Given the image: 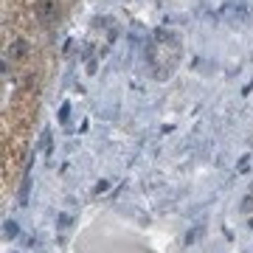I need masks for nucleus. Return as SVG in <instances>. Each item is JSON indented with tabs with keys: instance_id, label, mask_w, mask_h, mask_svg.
I'll return each mask as SVG.
<instances>
[{
	"instance_id": "6e6552de",
	"label": "nucleus",
	"mask_w": 253,
	"mask_h": 253,
	"mask_svg": "<svg viewBox=\"0 0 253 253\" xmlns=\"http://www.w3.org/2000/svg\"><path fill=\"white\" fill-rule=\"evenodd\" d=\"M251 194H253V189H251Z\"/></svg>"
},
{
	"instance_id": "39448f33",
	"label": "nucleus",
	"mask_w": 253,
	"mask_h": 253,
	"mask_svg": "<svg viewBox=\"0 0 253 253\" xmlns=\"http://www.w3.org/2000/svg\"><path fill=\"white\" fill-rule=\"evenodd\" d=\"M107 189H110V180H101V183H96V189H93V194H104Z\"/></svg>"
},
{
	"instance_id": "f257e3e1",
	"label": "nucleus",
	"mask_w": 253,
	"mask_h": 253,
	"mask_svg": "<svg viewBox=\"0 0 253 253\" xmlns=\"http://www.w3.org/2000/svg\"><path fill=\"white\" fill-rule=\"evenodd\" d=\"M37 17L42 20V23H56V17H59L56 0H40L37 3Z\"/></svg>"
},
{
	"instance_id": "423d86ee",
	"label": "nucleus",
	"mask_w": 253,
	"mask_h": 253,
	"mask_svg": "<svg viewBox=\"0 0 253 253\" xmlns=\"http://www.w3.org/2000/svg\"><path fill=\"white\" fill-rule=\"evenodd\" d=\"M68 110H71V107H68V104H62V113H59V121H68Z\"/></svg>"
},
{
	"instance_id": "f03ea898",
	"label": "nucleus",
	"mask_w": 253,
	"mask_h": 253,
	"mask_svg": "<svg viewBox=\"0 0 253 253\" xmlns=\"http://www.w3.org/2000/svg\"><path fill=\"white\" fill-rule=\"evenodd\" d=\"M26 54H28V42L23 40V37H20V40H14V42H11V48H9V56H11V59H23Z\"/></svg>"
},
{
	"instance_id": "20e7f679",
	"label": "nucleus",
	"mask_w": 253,
	"mask_h": 253,
	"mask_svg": "<svg viewBox=\"0 0 253 253\" xmlns=\"http://www.w3.org/2000/svg\"><path fill=\"white\" fill-rule=\"evenodd\" d=\"M239 208H242V214H251V211H253V194H248V197L242 200V206H239Z\"/></svg>"
},
{
	"instance_id": "0eeeda50",
	"label": "nucleus",
	"mask_w": 253,
	"mask_h": 253,
	"mask_svg": "<svg viewBox=\"0 0 253 253\" xmlns=\"http://www.w3.org/2000/svg\"><path fill=\"white\" fill-rule=\"evenodd\" d=\"M68 225H71V217H65L62 214V217H59V228H68Z\"/></svg>"
},
{
	"instance_id": "7ed1b4c3",
	"label": "nucleus",
	"mask_w": 253,
	"mask_h": 253,
	"mask_svg": "<svg viewBox=\"0 0 253 253\" xmlns=\"http://www.w3.org/2000/svg\"><path fill=\"white\" fill-rule=\"evenodd\" d=\"M3 236H6V239H17L20 236V225L14 219H6V222H3Z\"/></svg>"
}]
</instances>
